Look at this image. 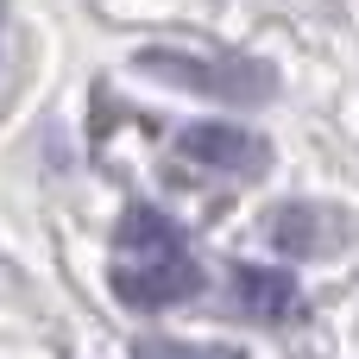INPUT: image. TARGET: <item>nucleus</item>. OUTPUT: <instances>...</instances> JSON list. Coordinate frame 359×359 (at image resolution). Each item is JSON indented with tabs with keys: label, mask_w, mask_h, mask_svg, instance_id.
<instances>
[{
	"label": "nucleus",
	"mask_w": 359,
	"mask_h": 359,
	"mask_svg": "<svg viewBox=\"0 0 359 359\" xmlns=\"http://www.w3.org/2000/svg\"><path fill=\"white\" fill-rule=\"evenodd\" d=\"M114 297H120L126 309H170V303H189V297H202V265H196L189 252L114 265Z\"/></svg>",
	"instance_id": "obj_2"
},
{
	"label": "nucleus",
	"mask_w": 359,
	"mask_h": 359,
	"mask_svg": "<svg viewBox=\"0 0 359 359\" xmlns=\"http://www.w3.org/2000/svg\"><path fill=\"white\" fill-rule=\"evenodd\" d=\"M139 69H151V76H164V82H177V88H196V95L233 101V107H252V101H265V95L278 88L265 63H240V57L208 63V57H189V50H145Z\"/></svg>",
	"instance_id": "obj_1"
},
{
	"label": "nucleus",
	"mask_w": 359,
	"mask_h": 359,
	"mask_svg": "<svg viewBox=\"0 0 359 359\" xmlns=\"http://www.w3.org/2000/svg\"><path fill=\"white\" fill-rule=\"evenodd\" d=\"M133 359H240L233 347H189V341H139Z\"/></svg>",
	"instance_id": "obj_7"
},
{
	"label": "nucleus",
	"mask_w": 359,
	"mask_h": 359,
	"mask_svg": "<svg viewBox=\"0 0 359 359\" xmlns=\"http://www.w3.org/2000/svg\"><path fill=\"white\" fill-rule=\"evenodd\" d=\"M120 246H133V252H145V259H164V252H183V233H177V221L158 215V208H126Z\"/></svg>",
	"instance_id": "obj_6"
},
{
	"label": "nucleus",
	"mask_w": 359,
	"mask_h": 359,
	"mask_svg": "<svg viewBox=\"0 0 359 359\" xmlns=\"http://www.w3.org/2000/svg\"><path fill=\"white\" fill-rule=\"evenodd\" d=\"M233 297H240L246 316H265V322L297 316V278L278 271V265H240L233 271Z\"/></svg>",
	"instance_id": "obj_5"
},
{
	"label": "nucleus",
	"mask_w": 359,
	"mask_h": 359,
	"mask_svg": "<svg viewBox=\"0 0 359 359\" xmlns=\"http://www.w3.org/2000/svg\"><path fill=\"white\" fill-rule=\"evenodd\" d=\"M265 227H271V240H278L284 252H297V259H328V252L347 246L341 215H334V208H316V202H284V208H271Z\"/></svg>",
	"instance_id": "obj_4"
},
{
	"label": "nucleus",
	"mask_w": 359,
	"mask_h": 359,
	"mask_svg": "<svg viewBox=\"0 0 359 359\" xmlns=\"http://www.w3.org/2000/svg\"><path fill=\"white\" fill-rule=\"evenodd\" d=\"M177 151H183L189 164L233 170V177H252V170H265V164H271V145H265L252 126H227V120H196V126H183Z\"/></svg>",
	"instance_id": "obj_3"
}]
</instances>
